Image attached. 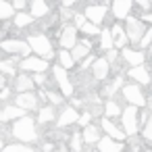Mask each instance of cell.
<instances>
[{"instance_id":"6da1fadb","label":"cell","mask_w":152,"mask_h":152,"mask_svg":"<svg viewBox=\"0 0 152 152\" xmlns=\"http://www.w3.org/2000/svg\"><path fill=\"white\" fill-rule=\"evenodd\" d=\"M36 119L34 117H23V119H19V121H15L13 123V127H11V133H13V137L19 142V144H34V142H38V129H36Z\"/></svg>"},{"instance_id":"7a4b0ae2","label":"cell","mask_w":152,"mask_h":152,"mask_svg":"<svg viewBox=\"0 0 152 152\" xmlns=\"http://www.w3.org/2000/svg\"><path fill=\"white\" fill-rule=\"evenodd\" d=\"M27 44L31 48V52H36V56L44 58V61H50L54 56V50H52V42L44 36V34H31L27 38Z\"/></svg>"},{"instance_id":"3957f363","label":"cell","mask_w":152,"mask_h":152,"mask_svg":"<svg viewBox=\"0 0 152 152\" xmlns=\"http://www.w3.org/2000/svg\"><path fill=\"white\" fill-rule=\"evenodd\" d=\"M0 50H4L7 54H11V56H23V58H27V56H31L29 52H31V48H29V44H27V40H4V42H0Z\"/></svg>"},{"instance_id":"277c9868","label":"cell","mask_w":152,"mask_h":152,"mask_svg":"<svg viewBox=\"0 0 152 152\" xmlns=\"http://www.w3.org/2000/svg\"><path fill=\"white\" fill-rule=\"evenodd\" d=\"M19 69H21L23 73L36 75V73H46V71L50 69V63L44 61V58H40V56H27V58H21Z\"/></svg>"},{"instance_id":"5b68a950","label":"cell","mask_w":152,"mask_h":152,"mask_svg":"<svg viewBox=\"0 0 152 152\" xmlns=\"http://www.w3.org/2000/svg\"><path fill=\"white\" fill-rule=\"evenodd\" d=\"M52 77H54V81H56V86H58V90H61L63 96H71L73 94V83L69 79V73L61 65H54L52 67Z\"/></svg>"},{"instance_id":"8992f818","label":"cell","mask_w":152,"mask_h":152,"mask_svg":"<svg viewBox=\"0 0 152 152\" xmlns=\"http://www.w3.org/2000/svg\"><path fill=\"white\" fill-rule=\"evenodd\" d=\"M121 123H123V133L125 135H135L137 133V108L127 106L121 115Z\"/></svg>"},{"instance_id":"52a82bcc","label":"cell","mask_w":152,"mask_h":152,"mask_svg":"<svg viewBox=\"0 0 152 152\" xmlns=\"http://www.w3.org/2000/svg\"><path fill=\"white\" fill-rule=\"evenodd\" d=\"M125 34H127V40H129V42H133V44H140V42H142V38H144V34H146V27H144V23H142L140 19H133V17H129V19H127Z\"/></svg>"},{"instance_id":"ba28073f","label":"cell","mask_w":152,"mask_h":152,"mask_svg":"<svg viewBox=\"0 0 152 152\" xmlns=\"http://www.w3.org/2000/svg\"><path fill=\"white\" fill-rule=\"evenodd\" d=\"M38 104H40V98H38V94H36V92L17 94V98H15V106H19L23 113H31V110H36V108H38Z\"/></svg>"},{"instance_id":"9c48e42d","label":"cell","mask_w":152,"mask_h":152,"mask_svg":"<svg viewBox=\"0 0 152 152\" xmlns=\"http://www.w3.org/2000/svg\"><path fill=\"white\" fill-rule=\"evenodd\" d=\"M58 42L63 46V50H73L77 46V29L75 25H65L58 34Z\"/></svg>"},{"instance_id":"30bf717a","label":"cell","mask_w":152,"mask_h":152,"mask_svg":"<svg viewBox=\"0 0 152 152\" xmlns=\"http://www.w3.org/2000/svg\"><path fill=\"white\" fill-rule=\"evenodd\" d=\"M123 96H125V100L129 102V106H144L146 104V98H144V94H142V90L135 86V83H129V86H125L123 88Z\"/></svg>"},{"instance_id":"8fae6325","label":"cell","mask_w":152,"mask_h":152,"mask_svg":"<svg viewBox=\"0 0 152 152\" xmlns=\"http://www.w3.org/2000/svg\"><path fill=\"white\" fill-rule=\"evenodd\" d=\"M36 83H34V77L29 73H19L13 81V90L17 94H27V92H34Z\"/></svg>"},{"instance_id":"7c38bea8","label":"cell","mask_w":152,"mask_h":152,"mask_svg":"<svg viewBox=\"0 0 152 152\" xmlns=\"http://www.w3.org/2000/svg\"><path fill=\"white\" fill-rule=\"evenodd\" d=\"M83 15H86V19H88L90 23L100 25V23L104 21V17H106V7H104V4H90Z\"/></svg>"},{"instance_id":"4fadbf2b","label":"cell","mask_w":152,"mask_h":152,"mask_svg":"<svg viewBox=\"0 0 152 152\" xmlns=\"http://www.w3.org/2000/svg\"><path fill=\"white\" fill-rule=\"evenodd\" d=\"M27 113H23L19 106H15V104H7L2 110H0V123H7V121H19V119H23Z\"/></svg>"},{"instance_id":"5bb4252c","label":"cell","mask_w":152,"mask_h":152,"mask_svg":"<svg viewBox=\"0 0 152 152\" xmlns=\"http://www.w3.org/2000/svg\"><path fill=\"white\" fill-rule=\"evenodd\" d=\"M77 121H79V113H77L73 106L63 108V113L56 117V125H58V127H67V125H73V123H77Z\"/></svg>"},{"instance_id":"9a60e30c","label":"cell","mask_w":152,"mask_h":152,"mask_svg":"<svg viewBox=\"0 0 152 152\" xmlns=\"http://www.w3.org/2000/svg\"><path fill=\"white\" fill-rule=\"evenodd\" d=\"M108 73H110V65H108V61L106 58H96V63L92 65V75H94V79H106L108 77Z\"/></svg>"},{"instance_id":"2e32d148","label":"cell","mask_w":152,"mask_h":152,"mask_svg":"<svg viewBox=\"0 0 152 152\" xmlns=\"http://www.w3.org/2000/svg\"><path fill=\"white\" fill-rule=\"evenodd\" d=\"M48 13H50V7L44 2V0H31V2H29V15L34 19H42Z\"/></svg>"},{"instance_id":"e0dca14e","label":"cell","mask_w":152,"mask_h":152,"mask_svg":"<svg viewBox=\"0 0 152 152\" xmlns=\"http://www.w3.org/2000/svg\"><path fill=\"white\" fill-rule=\"evenodd\" d=\"M129 11H131L129 0H117V2H113V15L117 19H129Z\"/></svg>"},{"instance_id":"ac0fdd59","label":"cell","mask_w":152,"mask_h":152,"mask_svg":"<svg viewBox=\"0 0 152 152\" xmlns=\"http://www.w3.org/2000/svg\"><path fill=\"white\" fill-rule=\"evenodd\" d=\"M102 129H104V131L108 133V137L115 140V142H121V140L125 137V133H123V131H121L110 119H102Z\"/></svg>"},{"instance_id":"d6986e66","label":"cell","mask_w":152,"mask_h":152,"mask_svg":"<svg viewBox=\"0 0 152 152\" xmlns=\"http://www.w3.org/2000/svg\"><path fill=\"white\" fill-rule=\"evenodd\" d=\"M123 58H125V63L131 65V69H133V67H142V63H144V54H142L140 50L123 48Z\"/></svg>"},{"instance_id":"ffe728a7","label":"cell","mask_w":152,"mask_h":152,"mask_svg":"<svg viewBox=\"0 0 152 152\" xmlns=\"http://www.w3.org/2000/svg\"><path fill=\"white\" fill-rule=\"evenodd\" d=\"M90 48H92V46H90V42H88V40H86V42H79V44L71 50L73 61H75V63H77V61H86V58L90 56Z\"/></svg>"},{"instance_id":"44dd1931","label":"cell","mask_w":152,"mask_h":152,"mask_svg":"<svg viewBox=\"0 0 152 152\" xmlns=\"http://www.w3.org/2000/svg\"><path fill=\"white\" fill-rule=\"evenodd\" d=\"M98 150H100V152H121L123 146H121L119 142L110 140L108 135H104V137H100V142H98Z\"/></svg>"},{"instance_id":"7402d4cb","label":"cell","mask_w":152,"mask_h":152,"mask_svg":"<svg viewBox=\"0 0 152 152\" xmlns=\"http://www.w3.org/2000/svg\"><path fill=\"white\" fill-rule=\"evenodd\" d=\"M129 77L131 79H135L137 83H144V86H148L150 83V73L146 71V67L142 65V67H133V69H129Z\"/></svg>"},{"instance_id":"603a6c76","label":"cell","mask_w":152,"mask_h":152,"mask_svg":"<svg viewBox=\"0 0 152 152\" xmlns=\"http://www.w3.org/2000/svg\"><path fill=\"white\" fill-rule=\"evenodd\" d=\"M54 119H56V113H54V106H52V104H46V106L40 108V113H38V123H40V125L52 123Z\"/></svg>"},{"instance_id":"cb8c5ba5","label":"cell","mask_w":152,"mask_h":152,"mask_svg":"<svg viewBox=\"0 0 152 152\" xmlns=\"http://www.w3.org/2000/svg\"><path fill=\"white\" fill-rule=\"evenodd\" d=\"M110 34H113V40H115V46H119V48H123L125 46V42H127V34H125V29L117 23V25H113V29H110Z\"/></svg>"},{"instance_id":"d4e9b609","label":"cell","mask_w":152,"mask_h":152,"mask_svg":"<svg viewBox=\"0 0 152 152\" xmlns=\"http://www.w3.org/2000/svg\"><path fill=\"white\" fill-rule=\"evenodd\" d=\"M81 137H83L86 144H94V142H100V131H98L96 125H88V127L83 129Z\"/></svg>"},{"instance_id":"484cf974","label":"cell","mask_w":152,"mask_h":152,"mask_svg":"<svg viewBox=\"0 0 152 152\" xmlns=\"http://www.w3.org/2000/svg\"><path fill=\"white\" fill-rule=\"evenodd\" d=\"M58 65L65 69V71H69V69H73V65H75V61H73V56H71V50H61L58 54Z\"/></svg>"},{"instance_id":"4316f807","label":"cell","mask_w":152,"mask_h":152,"mask_svg":"<svg viewBox=\"0 0 152 152\" xmlns=\"http://www.w3.org/2000/svg\"><path fill=\"white\" fill-rule=\"evenodd\" d=\"M15 9L11 2H4V0H0V21H9V19H15Z\"/></svg>"},{"instance_id":"83f0119b","label":"cell","mask_w":152,"mask_h":152,"mask_svg":"<svg viewBox=\"0 0 152 152\" xmlns=\"http://www.w3.org/2000/svg\"><path fill=\"white\" fill-rule=\"evenodd\" d=\"M17 61L15 58H9V61H0V73H2L4 77L7 75H15V71H17Z\"/></svg>"},{"instance_id":"f1b7e54d","label":"cell","mask_w":152,"mask_h":152,"mask_svg":"<svg viewBox=\"0 0 152 152\" xmlns=\"http://www.w3.org/2000/svg\"><path fill=\"white\" fill-rule=\"evenodd\" d=\"M31 21H34V17H31L29 13H25V11H23V13H17V15H15V19H13L15 27H19V29L27 27V25H29Z\"/></svg>"},{"instance_id":"f546056e","label":"cell","mask_w":152,"mask_h":152,"mask_svg":"<svg viewBox=\"0 0 152 152\" xmlns=\"http://www.w3.org/2000/svg\"><path fill=\"white\" fill-rule=\"evenodd\" d=\"M2 152H36L31 146L27 144H19V142H13V144H7L2 148Z\"/></svg>"},{"instance_id":"4dcf8cb0","label":"cell","mask_w":152,"mask_h":152,"mask_svg":"<svg viewBox=\"0 0 152 152\" xmlns=\"http://www.w3.org/2000/svg\"><path fill=\"white\" fill-rule=\"evenodd\" d=\"M100 46H102L104 50H113V46H115V40H113V34H110V29H104V31H100Z\"/></svg>"},{"instance_id":"1f68e13d","label":"cell","mask_w":152,"mask_h":152,"mask_svg":"<svg viewBox=\"0 0 152 152\" xmlns=\"http://www.w3.org/2000/svg\"><path fill=\"white\" fill-rule=\"evenodd\" d=\"M104 115H106V119H108V117H121L123 110H121V106H119L115 100H108L106 106H104Z\"/></svg>"},{"instance_id":"d6a6232c","label":"cell","mask_w":152,"mask_h":152,"mask_svg":"<svg viewBox=\"0 0 152 152\" xmlns=\"http://www.w3.org/2000/svg\"><path fill=\"white\" fill-rule=\"evenodd\" d=\"M81 34H86L88 38H92V36H100V27L88 21V23H86V25L81 27Z\"/></svg>"},{"instance_id":"836d02e7","label":"cell","mask_w":152,"mask_h":152,"mask_svg":"<svg viewBox=\"0 0 152 152\" xmlns=\"http://www.w3.org/2000/svg\"><path fill=\"white\" fill-rule=\"evenodd\" d=\"M81 146H83L81 133H73L71 135V152H81Z\"/></svg>"},{"instance_id":"e575fe53","label":"cell","mask_w":152,"mask_h":152,"mask_svg":"<svg viewBox=\"0 0 152 152\" xmlns=\"http://www.w3.org/2000/svg\"><path fill=\"white\" fill-rule=\"evenodd\" d=\"M44 94H46V100H50L52 106H54V104H63V94H58V92H50V90H44Z\"/></svg>"},{"instance_id":"d590c367","label":"cell","mask_w":152,"mask_h":152,"mask_svg":"<svg viewBox=\"0 0 152 152\" xmlns=\"http://www.w3.org/2000/svg\"><path fill=\"white\" fill-rule=\"evenodd\" d=\"M31 77H34V83H36V86L46 88V83H48V75H46V73H36V75H31Z\"/></svg>"},{"instance_id":"8d00e7d4","label":"cell","mask_w":152,"mask_h":152,"mask_svg":"<svg viewBox=\"0 0 152 152\" xmlns=\"http://www.w3.org/2000/svg\"><path fill=\"white\" fill-rule=\"evenodd\" d=\"M73 21H75V29H77V27L81 29V27H83V25L88 23L86 15H81V13H75V15H73Z\"/></svg>"},{"instance_id":"74e56055","label":"cell","mask_w":152,"mask_h":152,"mask_svg":"<svg viewBox=\"0 0 152 152\" xmlns=\"http://www.w3.org/2000/svg\"><path fill=\"white\" fill-rule=\"evenodd\" d=\"M90 121H92V113H83V115H79V121H77V123L86 129V127L90 125Z\"/></svg>"},{"instance_id":"f35d334b","label":"cell","mask_w":152,"mask_h":152,"mask_svg":"<svg viewBox=\"0 0 152 152\" xmlns=\"http://www.w3.org/2000/svg\"><path fill=\"white\" fill-rule=\"evenodd\" d=\"M144 137L152 142V117L146 121V127H144Z\"/></svg>"},{"instance_id":"ab89813d","label":"cell","mask_w":152,"mask_h":152,"mask_svg":"<svg viewBox=\"0 0 152 152\" xmlns=\"http://www.w3.org/2000/svg\"><path fill=\"white\" fill-rule=\"evenodd\" d=\"M140 44L142 46H152V29H146V34H144V38H142Z\"/></svg>"},{"instance_id":"60d3db41","label":"cell","mask_w":152,"mask_h":152,"mask_svg":"<svg viewBox=\"0 0 152 152\" xmlns=\"http://www.w3.org/2000/svg\"><path fill=\"white\" fill-rule=\"evenodd\" d=\"M27 7V2L25 0H15L13 2V9H15V13H23V9Z\"/></svg>"},{"instance_id":"b9f144b4","label":"cell","mask_w":152,"mask_h":152,"mask_svg":"<svg viewBox=\"0 0 152 152\" xmlns=\"http://www.w3.org/2000/svg\"><path fill=\"white\" fill-rule=\"evenodd\" d=\"M94 63H96V58H94V56H88V58L81 63V71H88V69H90Z\"/></svg>"},{"instance_id":"7bdbcfd3","label":"cell","mask_w":152,"mask_h":152,"mask_svg":"<svg viewBox=\"0 0 152 152\" xmlns=\"http://www.w3.org/2000/svg\"><path fill=\"white\" fill-rule=\"evenodd\" d=\"M115 58H117V50H108V54H106V61H108V65H110Z\"/></svg>"},{"instance_id":"ee69618b","label":"cell","mask_w":152,"mask_h":152,"mask_svg":"<svg viewBox=\"0 0 152 152\" xmlns=\"http://www.w3.org/2000/svg\"><path fill=\"white\" fill-rule=\"evenodd\" d=\"M9 96H11V90H9V88H4L2 92H0V100H7Z\"/></svg>"},{"instance_id":"f6af8a7d","label":"cell","mask_w":152,"mask_h":152,"mask_svg":"<svg viewBox=\"0 0 152 152\" xmlns=\"http://www.w3.org/2000/svg\"><path fill=\"white\" fill-rule=\"evenodd\" d=\"M4 83H7V79H4V75H2V73H0V92L4 90Z\"/></svg>"},{"instance_id":"bcb514c9","label":"cell","mask_w":152,"mask_h":152,"mask_svg":"<svg viewBox=\"0 0 152 152\" xmlns=\"http://www.w3.org/2000/svg\"><path fill=\"white\" fill-rule=\"evenodd\" d=\"M144 19H146V21H150V23H152V13H148V15H144Z\"/></svg>"},{"instance_id":"7dc6e473","label":"cell","mask_w":152,"mask_h":152,"mask_svg":"<svg viewBox=\"0 0 152 152\" xmlns=\"http://www.w3.org/2000/svg\"><path fill=\"white\" fill-rule=\"evenodd\" d=\"M61 152H71V150H67V148H63V150H61Z\"/></svg>"},{"instance_id":"c3c4849f","label":"cell","mask_w":152,"mask_h":152,"mask_svg":"<svg viewBox=\"0 0 152 152\" xmlns=\"http://www.w3.org/2000/svg\"><path fill=\"white\" fill-rule=\"evenodd\" d=\"M150 52H152V46H150Z\"/></svg>"}]
</instances>
